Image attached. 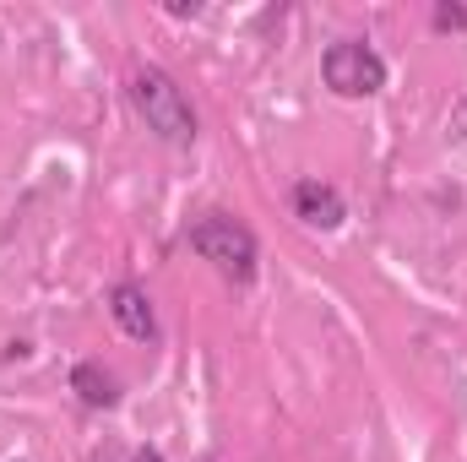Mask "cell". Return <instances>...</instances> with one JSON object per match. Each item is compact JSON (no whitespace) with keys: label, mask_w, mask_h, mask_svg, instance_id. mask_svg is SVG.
Returning a JSON list of instances; mask_svg holds the SVG:
<instances>
[{"label":"cell","mask_w":467,"mask_h":462,"mask_svg":"<svg viewBox=\"0 0 467 462\" xmlns=\"http://www.w3.org/2000/svg\"><path fill=\"white\" fill-rule=\"evenodd\" d=\"M130 104H136L141 125H147L163 147H174V152L196 147V110H191L185 88H180L163 66H136V71H130Z\"/></svg>","instance_id":"1"},{"label":"cell","mask_w":467,"mask_h":462,"mask_svg":"<svg viewBox=\"0 0 467 462\" xmlns=\"http://www.w3.org/2000/svg\"><path fill=\"white\" fill-rule=\"evenodd\" d=\"M185 245L202 256V261H213L229 283H255V272H261V239L244 229L239 218L229 213H207V218H196L191 234H185Z\"/></svg>","instance_id":"2"},{"label":"cell","mask_w":467,"mask_h":462,"mask_svg":"<svg viewBox=\"0 0 467 462\" xmlns=\"http://www.w3.org/2000/svg\"><path fill=\"white\" fill-rule=\"evenodd\" d=\"M321 82L337 99H369V93L386 88V60L364 38H337V44L321 49Z\"/></svg>","instance_id":"3"},{"label":"cell","mask_w":467,"mask_h":462,"mask_svg":"<svg viewBox=\"0 0 467 462\" xmlns=\"http://www.w3.org/2000/svg\"><path fill=\"white\" fill-rule=\"evenodd\" d=\"M294 218L305 224V229H343V218H348V202H343V191L337 185H327V180H299L294 185Z\"/></svg>","instance_id":"4"},{"label":"cell","mask_w":467,"mask_h":462,"mask_svg":"<svg viewBox=\"0 0 467 462\" xmlns=\"http://www.w3.org/2000/svg\"><path fill=\"white\" fill-rule=\"evenodd\" d=\"M109 316H115V327L130 343H158V310H152L147 289L115 283V289H109Z\"/></svg>","instance_id":"5"},{"label":"cell","mask_w":467,"mask_h":462,"mask_svg":"<svg viewBox=\"0 0 467 462\" xmlns=\"http://www.w3.org/2000/svg\"><path fill=\"white\" fill-rule=\"evenodd\" d=\"M71 392H77L88 408H115L119 403V381L99 364V359H82V364L71 370Z\"/></svg>","instance_id":"6"},{"label":"cell","mask_w":467,"mask_h":462,"mask_svg":"<svg viewBox=\"0 0 467 462\" xmlns=\"http://www.w3.org/2000/svg\"><path fill=\"white\" fill-rule=\"evenodd\" d=\"M430 22H435V33H462L467 27V5H451V0H446V5H435Z\"/></svg>","instance_id":"7"},{"label":"cell","mask_w":467,"mask_h":462,"mask_svg":"<svg viewBox=\"0 0 467 462\" xmlns=\"http://www.w3.org/2000/svg\"><path fill=\"white\" fill-rule=\"evenodd\" d=\"M130 462H163V452H158V446H141V452H136Z\"/></svg>","instance_id":"8"}]
</instances>
